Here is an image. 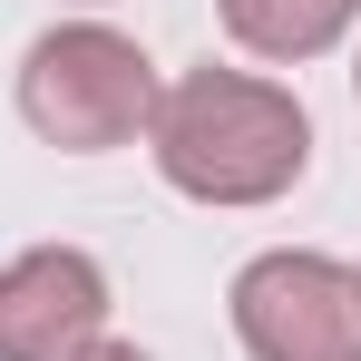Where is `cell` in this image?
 Instances as JSON below:
<instances>
[{
  "mask_svg": "<svg viewBox=\"0 0 361 361\" xmlns=\"http://www.w3.org/2000/svg\"><path fill=\"white\" fill-rule=\"evenodd\" d=\"M108 322V274L78 244H39L0 274V361H78Z\"/></svg>",
  "mask_w": 361,
  "mask_h": 361,
  "instance_id": "4",
  "label": "cell"
},
{
  "mask_svg": "<svg viewBox=\"0 0 361 361\" xmlns=\"http://www.w3.org/2000/svg\"><path fill=\"white\" fill-rule=\"evenodd\" d=\"M147 147L176 195L205 205H274L312 157V118H302L293 88L274 78H244V68H185L176 88L157 98Z\"/></svg>",
  "mask_w": 361,
  "mask_h": 361,
  "instance_id": "1",
  "label": "cell"
},
{
  "mask_svg": "<svg viewBox=\"0 0 361 361\" xmlns=\"http://www.w3.org/2000/svg\"><path fill=\"white\" fill-rule=\"evenodd\" d=\"M235 332L254 361H361V274L332 254H254L235 274Z\"/></svg>",
  "mask_w": 361,
  "mask_h": 361,
  "instance_id": "3",
  "label": "cell"
},
{
  "mask_svg": "<svg viewBox=\"0 0 361 361\" xmlns=\"http://www.w3.org/2000/svg\"><path fill=\"white\" fill-rule=\"evenodd\" d=\"M78 361H147V352H137V342H88Z\"/></svg>",
  "mask_w": 361,
  "mask_h": 361,
  "instance_id": "6",
  "label": "cell"
},
{
  "mask_svg": "<svg viewBox=\"0 0 361 361\" xmlns=\"http://www.w3.org/2000/svg\"><path fill=\"white\" fill-rule=\"evenodd\" d=\"M361 0H225V30H235L254 59H312L352 30Z\"/></svg>",
  "mask_w": 361,
  "mask_h": 361,
  "instance_id": "5",
  "label": "cell"
},
{
  "mask_svg": "<svg viewBox=\"0 0 361 361\" xmlns=\"http://www.w3.org/2000/svg\"><path fill=\"white\" fill-rule=\"evenodd\" d=\"M20 118L39 127L68 157H98V147H127L137 127L157 118V68L127 30H49L30 59H20Z\"/></svg>",
  "mask_w": 361,
  "mask_h": 361,
  "instance_id": "2",
  "label": "cell"
}]
</instances>
